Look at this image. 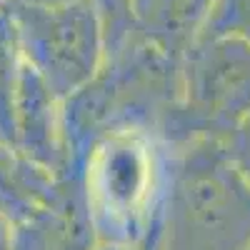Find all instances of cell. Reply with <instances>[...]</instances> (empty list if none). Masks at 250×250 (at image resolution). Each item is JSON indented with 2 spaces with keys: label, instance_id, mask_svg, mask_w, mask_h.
<instances>
[{
  "label": "cell",
  "instance_id": "obj_1",
  "mask_svg": "<svg viewBox=\"0 0 250 250\" xmlns=\"http://www.w3.org/2000/svg\"><path fill=\"white\" fill-rule=\"evenodd\" d=\"M180 88L183 60L133 33L118 53L108 55L93 83L62 103L70 158L65 178H80L88 150L108 133L150 130L160 135L163 120L180 100Z\"/></svg>",
  "mask_w": 250,
  "mask_h": 250
},
{
  "label": "cell",
  "instance_id": "obj_2",
  "mask_svg": "<svg viewBox=\"0 0 250 250\" xmlns=\"http://www.w3.org/2000/svg\"><path fill=\"white\" fill-rule=\"evenodd\" d=\"M173 148L150 130L103 135L80 165V188L95 243L138 245L160 238Z\"/></svg>",
  "mask_w": 250,
  "mask_h": 250
},
{
  "label": "cell",
  "instance_id": "obj_3",
  "mask_svg": "<svg viewBox=\"0 0 250 250\" xmlns=\"http://www.w3.org/2000/svg\"><path fill=\"white\" fill-rule=\"evenodd\" d=\"M158 250H250V183L223 143L173 148Z\"/></svg>",
  "mask_w": 250,
  "mask_h": 250
},
{
  "label": "cell",
  "instance_id": "obj_4",
  "mask_svg": "<svg viewBox=\"0 0 250 250\" xmlns=\"http://www.w3.org/2000/svg\"><path fill=\"white\" fill-rule=\"evenodd\" d=\"M250 113V45L235 38H198L183 58L178 105L163 120L170 148L195 140L225 143Z\"/></svg>",
  "mask_w": 250,
  "mask_h": 250
},
{
  "label": "cell",
  "instance_id": "obj_5",
  "mask_svg": "<svg viewBox=\"0 0 250 250\" xmlns=\"http://www.w3.org/2000/svg\"><path fill=\"white\" fill-rule=\"evenodd\" d=\"M8 8L15 18L25 62L60 103L98 78L108 60V45L93 0L58 8H33L8 0Z\"/></svg>",
  "mask_w": 250,
  "mask_h": 250
},
{
  "label": "cell",
  "instance_id": "obj_6",
  "mask_svg": "<svg viewBox=\"0 0 250 250\" xmlns=\"http://www.w3.org/2000/svg\"><path fill=\"white\" fill-rule=\"evenodd\" d=\"M15 150L48 170L53 178H65L70 170L62 103L28 62L20 78L15 103Z\"/></svg>",
  "mask_w": 250,
  "mask_h": 250
},
{
  "label": "cell",
  "instance_id": "obj_7",
  "mask_svg": "<svg viewBox=\"0 0 250 250\" xmlns=\"http://www.w3.org/2000/svg\"><path fill=\"white\" fill-rule=\"evenodd\" d=\"M95 235L78 178H60L55 198L28 220L13 225L10 250H93Z\"/></svg>",
  "mask_w": 250,
  "mask_h": 250
},
{
  "label": "cell",
  "instance_id": "obj_8",
  "mask_svg": "<svg viewBox=\"0 0 250 250\" xmlns=\"http://www.w3.org/2000/svg\"><path fill=\"white\" fill-rule=\"evenodd\" d=\"M210 8L213 0H133L135 33L183 60L198 43Z\"/></svg>",
  "mask_w": 250,
  "mask_h": 250
},
{
  "label": "cell",
  "instance_id": "obj_9",
  "mask_svg": "<svg viewBox=\"0 0 250 250\" xmlns=\"http://www.w3.org/2000/svg\"><path fill=\"white\" fill-rule=\"evenodd\" d=\"M58 190V178L0 140V213L13 225L45 208Z\"/></svg>",
  "mask_w": 250,
  "mask_h": 250
},
{
  "label": "cell",
  "instance_id": "obj_10",
  "mask_svg": "<svg viewBox=\"0 0 250 250\" xmlns=\"http://www.w3.org/2000/svg\"><path fill=\"white\" fill-rule=\"evenodd\" d=\"M25 58L20 48L18 25L8 8H0V140L15 143V103L23 78ZM15 148V145H13Z\"/></svg>",
  "mask_w": 250,
  "mask_h": 250
},
{
  "label": "cell",
  "instance_id": "obj_11",
  "mask_svg": "<svg viewBox=\"0 0 250 250\" xmlns=\"http://www.w3.org/2000/svg\"><path fill=\"white\" fill-rule=\"evenodd\" d=\"M200 38H235L250 45V0H213Z\"/></svg>",
  "mask_w": 250,
  "mask_h": 250
},
{
  "label": "cell",
  "instance_id": "obj_12",
  "mask_svg": "<svg viewBox=\"0 0 250 250\" xmlns=\"http://www.w3.org/2000/svg\"><path fill=\"white\" fill-rule=\"evenodd\" d=\"M93 5H95V10L103 20L108 55H113L128 43V38L135 33L133 0H93Z\"/></svg>",
  "mask_w": 250,
  "mask_h": 250
},
{
  "label": "cell",
  "instance_id": "obj_13",
  "mask_svg": "<svg viewBox=\"0 0 250 250\" xmlns=\"http://www.w3.org/2000/svg\"><path fill=\"white\" fill-rule=\"evenodd\" d=\"M223 148L230 163L238 168V173L250 183V113L240 120V125L230 133V138L223 143Z\"/></svg>",
  "mask_w": 250,
  "mask_h": 250
},
{
  "label": "cell",
  "instance_id": "obj_14",
  "mask_svg": "<svg viewBox=\"0 0 250 250\" xmlns=\"http://www.w3.org/2000/svg\"><path fill=\"white\" fill-rule=\"evenodd\" d=\"M93 250H158V240L138 243V245H110V243H98Z\"/></svg>",
  "mask_w": 250,
  "mask_h": 250
},
{
  "label": "cell",
  "instance_id": "obj_15",
  "mask_svg": "<svg viewBox=\"0 0 250 250\" xmlns=\"http://www.w3.org/2000/svg\"><path fill=\"white\" fill-rule=\"evenodd\" d=\"M13 245V223L0 213V250H10Z\"/></svg>",
  "mask_w": 250,
  "mask_h": 250
},
{
  "label": "cell",
  "instance_id": "obj_16",
  "mask_svg": "<svg viewBox=\"0 0 250 250\" xmlns=\"http://www.w3.org/2000/svg\"><path fill=\"white\" fill-rule=\"evenodd\" d=\"M10 3H20V5H33V8H58V5L78 3V0H10Z\"/></svg>",
  "mask_w": 250,
  "mask_h": 250
},
{
  "label": "cell",
  "instance_id": "obj_17",
  "mask_svg": "<svg viewBox=\"0 0 250 250\" xmlns=\"http://www.w3.org/2000/svg\"><path fill=\"white\" fill-rule=\"evenodd\" d=\"M5 3H8V0H0V8H3V5H5Z\"/></svg>",
  "mask_w": 250,
  "mask_h": 250
}]
</instances>
